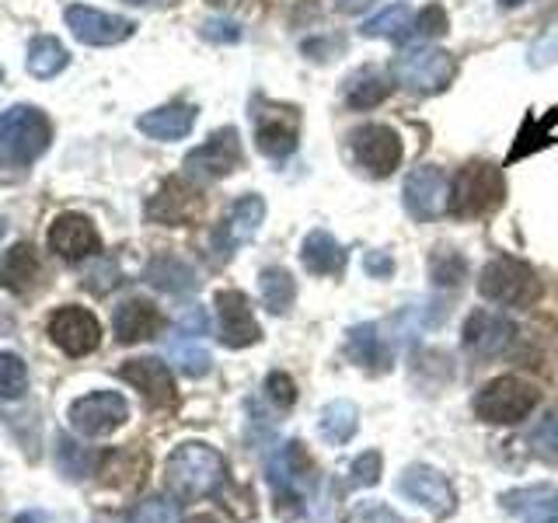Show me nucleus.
<instances>
[{
    "mask_svg": "<svg viewBox=\"0 0 558 523\" xmlns=\"http://www.w3.org/2000/svg\"><path fill=\"white\" fill-rule=\"evenodd\" d=\"M266 478L276 496V513L283 520H296L307 510L311 488L318 485V467H314L311 453L301 440H290L269 458Z\"/></svg>",
    "mask_w": 558,
    "mask_h": 523,
    "instance_id": "obj_1",
    "label": "nucleus"
},
{
    "mask_svg": "<svg viewBox=\"0 0 558 523\" xmlns=\"http://www.w3.org/2000/svg\"><path fill=\"white\" fill-rule=\"evenodd\" d=\"M52 122L35 105H11L0 112V168H28L49 150Z\"/></svg>",
    "mask_w": 558,
    "mask_h": 523,
    "instance_id": "obj_2",
    "label": "nucleus"
},
{
    "mask_svg": "<svg viewBox=\"0 0 558 523\" xmlns=\"http://www.w3.org/2000/svg\"><path fill=\"white\" fill-rule=\"evenodd\" d=\"M165 482L179 499H206L217 496L227 482V464L209 443H182L174 447L165 467Z\"/></svg>",
    "mask_w": 558,
    "mask_h": 523,
    "instance_id": "obj_3",
    "label": "nucleus"
},
{
    "mask_svg": "<svg viewBox=\"0 0 558 523\" xmlns=\"http://www.w3.org/2000/svg\"><path fill=\"white\" fill-rule=\"evenodd\" d=\"M506 199V182L502 171L488 161H471L464 165L450 182V203L447 214L458 220H475V217H488L496 214Z\"/></svg>",
    "mask_w": 558,
    "mask_h": 523,
    "instance_id": "obj_4",
    "label": "nucleus"
},
{
    "mask_svg": "<svg viewBox=\"0 0 558 523\" xmlns=\"http://www.w3.org/2000/svg\"><path fill=\"white\" fill-rule=\"evenodd\" d=\"M537 398L541 394L534 384L506 374V377L488 380L475 394V401H471V409H475V415L488 426H517L537 409Z\"/></svg>",
    "mask_w": 558,
    "mask_h": 523,
    "instance_id": "obj_5",
    "label": "nucleus"
},
{
    "mask_svg": "<svg viewBox=\"0 0 558 523\" xmlns=\"http://www.w3.org/2000/svg\"><path fill=\"white\" fill-rule=\"evenodd\" d=\"M478 293L502 307H531L541 296V279L527 262L499 255L478 276Z\"/></svg>",
    "mask_w": 558,
    "mask_h": 523,
    "instance_id": "obj_6",
    "label": "nucleus"
},
{
    "mask_svg": "<svg viewBox=\"0 0 558 523\" xmlns=\"http://www.w3.org/2000/svg\"><path fill=\"white\" fill-rule=\"evenodd\" d=\"M453 57L447 49H436V46H415L398 52L395 63H391V74L395 81L405 87V92L415 95H440L447 92V84L453 81Z\"/></svg>",
    "mask_w": 558,
    "mask_h": 523,
    "instance_id": "obj_7",
    "label": "nucleus"
},
{
    "mask_svg": "<svg viewBox=\"0 0 558 523\" xmlns=\"http://www.w3.org/2000/svg\"><path fill=\"white\" fill-rule=\"evenodd\" d=\"M241 161H244L241 136L234 126H223L209 139H203L196 150H189L182 168L189 182H217V179H227V174H234Z\"/></svg>",
    "mask_w": 558,
    "mask_h": 523,
    "instance_id": "obj_8",
    "label": "nucleus"
},
{
    "mask_svg": "<svg viewBox=\"0 0 558 523\" xmlns=\"http://www.w3.org/2000/svg\"><path fill=\"white\" fill-rule=\"evenodd\" d=\"M262 220H266V199L248 192V196H241L227 214L220 217V223L214 227V234H209V252H214V262H227L241 244H248Z\"/></svg>",
    "mask_w": 558,
    "mask_h": 523,
    "instance_id": "obj_9",
    "label": "nucleus"
},
{
    "mask_svg": "<svg viewBox=\"0 0 558 523\" xmlns=\"http://www.w3.org/2000/svg\"><path fill=\"white\" fill-rule=\"evenodd\" d=\"M252 119H255V147L266 157L283 161V157L296 150V139H301V115H296V109L258 98Z\"/></svg>",
    "mask_w": 558,
    "mask_h": 523,
    "instance_id": "obj_10",
    "label": "nucleus"
},
{
    "mask_svg": "<svg viewBox=\"0 0 558 523\" xmlns=\"http://www.w3.org/2000/svg\"><path fill=\"white\" fill-rule=\"evenodd\" d=\"M349 154L366 174L388 179L401 165V136L384 122H366V126L349 133Z\"/></svg>",
    "mask_w": 558,
    "mask_h": 523,
    "instance_id": "obj_11",
    "label": "nucleus"
},
{
    "mask_svg": "<svg viewBox=\"0 0 558 523\" xmlns=\"http://www.w3.org/2000/svg\"><path fill=\"white\" fill-rule=\"evenodd\" d=\"M398 496H405L409 502L423 506V510L433 513L436 520H444L458 510V496H453V485L447 482V475L436 467H426V464H412V467L401 471Z\"/></svg>",
    "mask_w": 558,
    "mask_h": 523,
    "instance_id": "obj_12",
    "label": "nucleus"
},
{
    "mask_svg": "<svg viewBox=\"0 0 558 523\" xmlns=\"http://www.w3.org/2000/svg\"><path fill=\"white\" fill-rule=\"evenodd\" d=\"M66 418L81 436H109L130 418V405L116 391H92L70 405Z\"/></svg>",
    "mask_w": 558,
    "mask_h": 523,
    "instance_id": "obj_13",
    "label": "nucleus"
},
{
    "mask_svg": "<svg viewBox=\"0 0 558 523\" xmlns=\"http://www.w3.org/2000/svg\"><path fill=\"white\" fill-rule=\"evenodd\" d=\"M49 339L57 342V349H63L66 356H87V353H95L101 342V325L92 311L66 304L49 318Z\"/></svg>",
    "mask_w": 558,
    "mask_h": 523,
    "instance_id": "obj_14",
    "label": "nucleus"
},
{
    "mask_svg": "<svg viewBox=\"0 0 558 523\" xmlns=\"http://www.w3.org/2000/svg\"><path fill=\"white\" fill-rule=\"evenodd\" d=\"M206 199L199 196L196 185H189L185 179H168L157 196H150L147 203V220L165 223V227H189L196 223L203 214Z\"/></svg>",
    "mask_w": 558,
    "mask_h": 523,
    "instance_id": "obj_15",
    "label": "nucleus"
},
{
    "mask_svg": "<svg viewBox=\"0 0 558 523\" xmlns=\"http://www.w3.org/2000/svg\"><path fill=\"white\" fill-rule=\"evenodd\" d=\"M63 17H66V28L74 32V39L84 46H119L136 32V22H130V17L105 14L98 8H84V4L66 8Z\"/></svg>",
    "mask_w": 558,
    "mask_h": 523,
    "instance_id": "obj_16",
    "label": "nucleus"
},
{
    "mask_svg": "<svg viewBox=\"0 0 558 523\" xmlns=\"http://www.w3.org/2000/svg\"><path fill=\"white\" fill-rule=\"evenodd\" d=\"M401 199H405V209H409L415 220H436L440 214H447V203H450V182H447V174L436 168V165L415 168L409 179H405Z\"/></svg>",
    "mask_w": 558,
    "mask_h": 523,
    "instance_id": "obj_17",
    "label": "nucleus"
},
{
    "mask_svg": "<svg viewBox=\"0 0 558 523\" xmlns=\"http://www.w3.org/2000/svg\"><path fill=\"white\" fill-rule=\"evenodd\" d=\"M217 318H220V342L227 349H248L262 339V328L252 314V304L241 290L217 293Z\"/></svg>",
    "mask_w": 558,
    "mask_h": 523,
    "instance_id": "obj_18",
    "label": "nucleus"
},
{
    "mask_svg": "<svg viewBox=\"0 0 558 523\" xmlns=\"http://www.w3.org/2000/svg\"><path fill=\"white\" fill-rule=\"evenodd\" d=\"M49 248L66 262H81V258L98 255L101 238L95 231V223L84 214H63L49 227Z\"/></svg>",
    "mask_w": 558,
    "mask_h": 523,
    "instance_id": "obj_19",
    "label": "nucleus"
},
{
    "mask_svg": "<svg viewBox=\"0 0 558 523\" xmlns=\"http://www.w3.org/2000/svg\"><path fill=\"white\" fill-rule=\"evenodd\" d=\"M119 377L133 384V388L144 394L154 409H171L174 405V377L168 370V363L161 360H126L119 366Z\"/></svg>",
    "mask_w": 558,
    "mask_h": 523,
    "instance_id": "obj_20",
    "label": "nucleus"
},
{
    "mask_svg": "<svg viewBox=\"0 0 558 523\" xmlns=\"http://www.w3.org/2000/svg\"><path fill=\"white\" fill-rule=\"evenodd\" d=\"M510 339H513V325L496 311H471L461 328V342L475 356H499L510 345Z\"/></svg>",
    "mask_w": 558,
    "mask_h": 523,
    "instance_id": "obj_21",
    "label": "nucleus"
},
{
    "mask_svg": "<svg viewBox=\"0 0 558 523\" xmlns=\"http://www.w3.org/2000/svg\"><path fill=\"white\" fill-rule=\"evenodd\" d=\"M499 502L520 523H558V485H523L513 492H502Z\"/></svg>",
    "mask_w": 558,
    "mask_h": 523,
    "instance_id": "obj_22",
    "label": "nucleus"
},
{
    "mask_svg": "<svg viewBox=\"0 0 558 523\" xmlns=\"http://www.w3.org/2000/svg\"><path fill=\"white\" fill-rule=\"evenodd\" d=\"M192 126H196V105H189V101H171V105L150 109L136 119V130L150 139H161V144L185 139L192 133Z\"/></svg>",
    "mask_w": 558,
    "mask_h": 523,
    "instance_id": "obj_23",
    "label": "nucleus"
},
{
    "mask_svg": "<svg viewBox=\"0 0 558 523\" xmlns=\"http://www.w3.org/2000/svg\"><path fill=\"white\" fill-rule=\"evenodd\" d=\"M112 328H116V339L122 345H133V342H147V339H157L165 328V314L157 311L150 301H126L116 307V318H112Z\"/></svg>",
    "mask_w": 558,
    "mask_h": 523,
    "instance_id": "obj_24",
    "label": "nucleus"
},
{
    "mask_svg": "<svg viewBox=\"0 0 558 523\" xmlns=\"http://www.w3.org/2000/svg\"><path fill=\"white\" fill-rule=\"evenodd\" d=\"M345 353H349V360L360 363L363 370H371V374H384L391 366V349L384 345V336L374 321L353 325L345 331Z\"/></svg>",
    "mask_w": 558,
    "mask_h": 523,
    "instance_id": "obj_25",
    "label": "nucleus"
},
{
    "mask_svg": "<svg viewBox=\"0 0 558 523\" xmlns=\"http://www.w3.org/2000/svg\"><path fill=\"white\" fill-rule=\"evenodd\" d=\"M144 276H147V283H150L154 290L171 293V296H185V293H192V290L199 287L196 269H192L185 258L168 255V252L154 255V258L147 262V272H144Z\"/></svg>",
    "mask_w": 558,
    "mask_h": 523,
    "instance_id": "obj_26",
    "label": "nucleus"
},
{
    "mask_svg": "<svg viewBox=\"0 0 558 523\" xmlns=\"http://www.w3.org/2000/svg\"><path fill=\"white\" fill-rule=\"evenodd\" d=\"M391 81L380 74V70H374V66H360V70H353V74L345 77V84H342V98H345V105L349 109H356V112H371V109H377L380 101H388V95H391Z\"/></svg>",
    "mask_w": 558,
    "mask_h": 523,
    "instance_id": "obj_27",
    "label": "nucleus"
},
{
    "mask_svg": "<svg viewBox=\"0 0 558 523\" xmlns=\"http://www.w3.org/2000/svg\"><path fill=\"white\" fill-rule=\"evenodd\" d=\"M301 262L311 276H339L345 269V248L328 231H311L301 244Z\"/></svg>",
    "mask_w": 558,
    "mask_h": 523,
    "instance_id": "obj_28",
    "label": "nucleus"
},
{
    "mask_svg": "<svg viewBox=\"0 0 558 523\" xmlns=\"http://www.w3.org/2000/svg\"><path fill=\"white\" fill-rule=\"evenodd\" d=\"M39 279V258H35L32 244H14V248L4 252L0 258V287L8 293H28Z\"/></svg>",
    "mask_w": 558,
    "mask_h": 523,
    "instance_id": "obj_29",
    "label": "nucleus"
},
{
    "mask_svg": "<svg viewBox=\"0 0 558 523\" xmlns=\"http://www.w3.org/2000/svg\"><path fill=\"white\" fill-rule=\"evenodd\" d=\"M356 429H360V409L349 398L328 401V405L322 409V415H318V433H322V440L331 443V447L349 443L356 436Z\"/></svg>",
    "mask_w": 558,
    "mask_h": 523,
    "instance_id": "obj_30",
    "label": "nucleus"
},
{
    "mask_svg": "<svg viewBox=\"0 0 558 523\" xmlns=\"http://www.w3.org/2000/svg\"><path fill=\"white\" fill-rule=\"evenodd\" d=\"M66 63H70V52H66V46L60 39H52V35H39V39H32L28 57H25V66H28L32 77L49 81V77L63 74Z\"/></svg>",
    "mask_w": 558,
    "mask_h": 523,
    "instance_id": "obj_31",
    "label": "nucleus"
},
{
    "mask_svg": "<svg viewBox=\"0 0 558 523\" xmlns=\"http://www.w3.org/2000/svg\"><path fill=\"white\" fill-rule=\"evenodd\" d=\"M258 293L269 314H287L296 301V279L283 266H269L258 272Z\"/></svg>",
    "mask_w": 558,
    "mask_h": 523,
    "instance_id": "obj_32",
    "label": "nucleus"
},
{
    "mask_svg": "<svg viewBox=\"0 0 558 523\" xmlns=\"http://www.w3.org/2000/svg\"><path fill=\"white\" fill-rule=\"evenodd\" d=\"M168 353L182 366L185 377H206L209 366H214V356H209V349L203 345V336H189V331H179V328H174V339L168 342Z\"/></svg>",
    "mask_w": 558,
    "mask_h": 523,
    "instance_id": "obj_33",
    "label": "nucleus"
},
{
    "mask_svg": "<svg viewBox=\"0 0 558 523\" xmlns=\"http://www.w3.org/2000/svg\"><path fill=\"white\" fill-rule=\"evenodd\" d=\"M409 28H412V8L409 4H391V8H384L380 14L366 17L360 32L366 35V39H401Z\"/></svg>",
    "mask_w": 558,
    "mask_h": 523,
    "instance_id": "obj_34",
    "label": "nucleus"
},
{
    "mask_svg": "<svg viewBox=\"0 0 558 523\" xmlns=\"http://www.w3.org/2000/svg\"><path fill=\"white\" fill-rule=\"evenodd\" d=\"M429 279H433V287H440V290H461V283L468 279L464 255L450 248H436L429 255Z\"/></svg>",
    "mask_w": 558,
    "mask_h": 523,
    "instance_id": "obj_35",
    "label": "nucleus"
},
{
    "mask_svg": "<svg viewBox=\"0 0 558 523\" xmlns=\"http://www.w3.org/2000/svg\"><path fill=\"white\" fill-rule=\"evenodd\" d=\"M57 464H60V471L66 478L81 482L84 475H92V471H95L98 458L87 447H81L77 440H70V436H60V440H57Z\"/></svg>",
    "mask_w": 558,
    "mask_h": 523,
    "instance_id": "obj_36",
    "label": "nucleus"
},
{
    "mask_svg": "<svg viewBox=\"0 0 558 523\" xmlns=\"http://www.w3.org/2000/svg\"><path fill=\"white\" fill-rule=\"evenodd\" d=\"M147 471V458L140 450H122L109 458V467L101 471V482L105 485H133L144 478Z\"/></svg>",
    "mask_w": 558,
    "mask_h": 523,
    "instance_id": "obj_37",
    "label": "nucleus"
},
{
    "mask_svg": "<svg viewBox=\"0 0 558 523\" xmlns=\"http://www.w3.org/2000/svg\"><path fill=\"white\" fill-rule=\"evenodd\" d=\"M126 523H182V510L168 496H147L133 506Z\"/></svg>",
    "mask_w": 558,
    "mask_h": 523,
    "instance_id": "obj_38",
    "label": "nucleus"
},
{
    "mask_svg": "<svg viewBox=\"0 0 558 523\" xmlns=\"http://www.w3.org/2000/svg\"><path fill=\"white\" fill-rule=\"evenodd\" d=\"M527 443H531V453H534V458L548 461V464H558V412H551V415L541 418V423L531 429Z\"/></svg>",
    "mask_w": 558,
    "mask_h": 523,
    "instance_id": "obj_39",
    "label": "nucleus"
},
{
    "mask_svg": "<svg viewBox=\"0 0 558 523\" xmlns=\"http://www.w3.org/2000/svg\"><path fill=\"white\" fill-rule=\"evenodd\" d=\"M28 391V366L17 353H0V394L22 398Z\"/></svg>",
    "mask_w": 558,
    "mask_h": 523,
    "instance_id": "obj_40",
    "label": "nucleus"
},
{
    "mask_svg": "<svg viewBox=\"0 0 558 523\" xmlns=\"http://www.w3.org/2000/svg\"><path fill=\"white\" fill-rule=\"evenodd\" d=\"M266 398L272 401V405H276L279 412L293 409V405H296V384H293V377L283 374V370H272V374L266 377Z\"/></svg>",
    "mask_w": 558,
    "mask_h": 523,
    "instance_id": "obj_41",
    "label": "nucleus"
},
{
    "mask_svg": "<svg viewBox=\"0 0 558 523\" xmlns=\"http://www.w3.org/2000/svg\"><path fill=\"white\" fill-rule=\"evenodd\" d=\"M380 467H384V458L377 450H363L360 458L349 464V482L353 485H377L380 482Z\"/></svg>",
    "mask_w": 558,
    "mask_h": 523,
    "instance_id": "obj_42",
    "label": "nucleus"
},
{
    "mask_svg": "<svg viewBox=\"0 0 558 523\" xmlns=\"http://www.w3.org/2000/svg\"><path fill=\"white\" fill-rule=\"evenodd\" d=\"M199 35L206 42H217V46H231L241 39V25L231 22V17H209V22H203Z\"/></svg>",
    "mask_w": 558,
    "mask_h": 523,
    "instance_id": "obj_43",
    "label": "nucleus"
},
{
    "mask_svg": "<svg viewBox=\"0 0 558 523\" xmlns=\"http://www.w3.org/2000/svg\"><path fill=\"white\" fill-rule=\"evenodd\" d=\"M447 28H450V22H447L444 4H426L415 22V32L423 35V39H440V35H447Z\"/></svg>",
    "mask_w": 558,
    "mask_h": 523,
    "instance_id": "obj_44",
    "label": "nucleus"
},
{
    "mask_svg": "<svg viewBox=\"0 0 558 523\" xmlns=\"http://www.w3.org/2000/svg\"><path fill=\"white\" fill-rule=\"evenodd\" d=\"M339 49H345V39H339V35H328V39H314V42H304V52H307V60H331Z\"/></svg>",
    "mask_w": 558,
    "mask_h": 523,
    "instance_id": "obj_45",
    "label": "nucleus"
},
{
    "mask_svg": "<svg viewBox=\"0 0 558 523\" xmlns=\"http://www.w3.org/2000/svg\"><path fill=\"white\" fill-rule=\"evenodd\" d=\"M363 269L371 279H388L395 272V258L388 252H366L363 255Z\"/></svg>",
    "mask_w": 558,
    "mask_h": 523,
    "instance_id": "obj_46",
    "label": "nucleus"
},
{
    "mask_svg": "<svg viewBox=\"0 0 558 523\" xmlns=\"http://www.w3.org/2000/svg\"><path fill=\"white\" fill-rule=\"evenodd\" d=\"M374 0H336V11H342V14H356V11H363V8H371Z\"/></svg>",
    "mask_w": 558,
    "mask_h": 523,
    "instance_id": "obj_47",
    "label": "nucleus"
},
{
    "mask_svg": "<svg viewBox=\"0 0 558 523\" xmlns=\"http://www.w3.org/2000/svg\"><path fill=\"white\" fill-rule=\"evenodd\" d=\"M14 523H49V516L43 510H28V513H17Z\"/></svg>",
    "mask_w": 558,
    "mask_h": 523,
    "instance_id": "obj_48",
    "label": "nucleus"
},
{
    "mask_svg": "<svg viewBox=\"0 0 558 523\" xmlns=\"http://www.w3.org/2000/svg\"><path fill=\"white\" fill-rule=\"evenodd\" d=\"M220 8H241V4H252V0H214Z\"/></svg>",
    "mask_w": 558,
    "mask_h": 523,
    "instance_id": "obj_49",
    "label": "nucleus"
},
{
    "mask_svg": "<svg viewBox=\"0 0 558 523\" xmlns=\"http://www.w3.org/2000/svg\"><path fill=\"white\" fill-rule=\"evenodd\" d=\"M189 523H220L217 516H192Z\"/></svg>",
    "mask_w": 558,
    "mask_h": 523,
    "instance_id": "obj_50",
    "label": "nucleus"
},
{
    "mask_svg": "<svg viewBox=\"0 0 558 523\" xmlns=\"http://www.w3.org/2000/svg\"><path fill=\"white\" fill-rule=\"evenodd\" d=\"M499 4H502V8H520L523 0H499Z\"/></svg>",
    "mask_w": 558,
    "mask_h": 523,
    "instance_id": "obj_51",
    "label": "nucleus"
},
{
    "mask_svg": "<svg viewBox=\"0 0 558 523\" xmlns=\"http://www.w3.org/2000/svg\"><path fill=\"white\" fill-rule=\"evenodd\" d=\"M126 4H136L140 8V4H157V0H126Z\"/></svg>",
    "mask_w": 558,
    "mask_h": 523,
    "instance_id": "obj_52",
    "label": "nucleus"
},
{
    "mask_svg": "<svg viewBox=\"0 0 558 523\" xmlns=\"http://www.w3.org/2000/svg\"><path fill=\"white\" fill-rule=\"evenodd\" d=\"M4 231H8V223H4V220H0V238H4Z\"/></svg>",
    "mask_w": 558,
    "mask_h": 523,
    "instance_id": "obj_53",
    "label": "nucleus"
},
{
    "mask_svg": "<svg viewBox=\"0 0 558 523\" xmlns=\"http://www.w3.org/2000/svg\"><path fill=\"white\" fill-rule=\"evenodd\" d=\"M0 84H4V66H0Z\"/></svg>",
    "mask_w": 558,
    "mask_h": 523,
    "instance_id": "obj_54",
    "label": "nucleus"
}]
</instances>
